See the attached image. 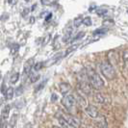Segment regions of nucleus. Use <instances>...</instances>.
<instances>
[{
	"label": "nucleus",
	"mask_w": 128,
	"mask_h": 128,
	"mask_svg": "<svg viewBox=\"0 0 128 128\" xmlns=\"http://www.w3.org/2000/svg\"><path fill=\"white\" fill-rule=\"evenodd\" d=\"M85 112H86L87 115H89L90 118H96V116H99L98 111H97V109L96 108V106H94V105H88V106L86 107V109H85Z\"/></svg>",
	"instance_id": "nucleus-7"
},
{
	"label": "nucleus",
	"mask_w": 128,
	"mask_h": 128,
	"mask_svg": "<svg viewBox=\"0 0 128 128\" xmlns=\"http://www.w3.org/2000/svg\"><path fill=\"white\" fill-rule=\"evenodd\" d=\"M96 12V14H97V16H104L105 14H107V10H106V9H103V8H100V9H97Z\"/></svg>",
	"instance_id": "nucleus-24"
},
{
	"label": "nucleus",
	"mask_w": 128,
	"mask_h": 128,
	"mask_svg": "<svg viewBox=\"0 0 128 128\" xmlns=\"http://www.w3.org/2000/svg\"><path fill=\"white\" fill-rule=\"evenodd\" d=\"M62 105L68 112H71L76 105V99L72 94H64V96L62 99Z\"/></svg>",
	"instance_id": "nucleus-3"
},
{
	"label": "nucleus",
	"mask_w": 128,
	"mask_h": 128,
	"mask_svg": "<svg viewBox=\"0 0 128 128\" xmlns=\"http://www.w3.org/2000/svg\"><path fill=\"white\" fill-rule=\"evenodd\" d=\"M18 48H19L18 44H14L13 47H12V50H11V53H12V54H14L16 52H18Z\"/></svg>",
	"instance_id": "nucleus-28"
},
{
	"label": "nucleus",
	"mask_w": 128,
	"mask_h": 128,
	"mask_svg": "<svg viewBox=\"0 0 128 128\" xmlns=\"http://www.w3.org/2000/svg\"><path fill=\"white\" fill-rule=\"evenodd\" d=\"M127 14H128V10H127Z\"/></svg>",
	"instance_id": "nucleus-39"
},
{
	"label": "nucleus",
	"mask_w": 128,
	"mask_h": 128,
	"mask_svg": "<svg viewBox=\"0 0 128 128\" xmlns=\"http://www.w3.org/2000/svg\"><path fill=\"white\" fill-rule=\"evenodd\" d=\"M33 66H34L35 71H38V70H40L44 66V62H40V63H37L36 64H34Z\"/></svg>",
	"instance_id": "nucleus-21"
},
{
	"label": "nucleus",
	"mask_w": 128,
	"mask_h": 128,
	"mask_svg": "<svg viewBox=\"0 0 128 128\" xmlns=\"http://www.w3.org/2000/svg\"><path fill=\"white\" fill-rule=\"evenodd\" d=\"M40 3L42 5H44V6H47V5H50L51 4V2L49 0H40Z\"/></svg>",
	"instance_id": "nucleus-29"
},
{
	"label": "nucleus",
	"mask_w": 128,
	"mask_h": 128,
	"mask_svg": "<svg viewBox=\"0 0 128 128\" xmlns=\"http://www.w3.org/2000/svg\"><path fill=\"white\" fill-rule=\"evenodd\" d=\"M18 78H19V73H18V72H16V73H14L13 75L11 76V78H10V80H11V83H12V84L16 83V82L18 81Z\"/></svg>",
	"instance_id": "nucleus-18"
},
{
	"label": "nucleus",
	"mask_w": 128,
	"mask_h": 128,
	"mask_svg": "<svg viewBox=\"0 0 128 128\" xmlns=\"http://www.w3.org/2000/svg\"><path fill=\"white\" fill-rule=\"evenodd\" d=\"M94 120H96V124L99 128H107V122L104 116H101L100 118H98V116H96Z\"/></svg>",
	"instance_id": "nucleus-10"
},
{
	"label": "nucleus",
	"mask_w": 128,
	"mask_h": 128,
	"mask_svg": "<svg viewBox=\"0 0 128 128\" xmlns=\"http://www.w3.org/2000/svg\"><path fill=\"white\" fill-rule=\"evenodd\" d=\"M10 105H6L1 112V127L3 128L5 126V124L8 122V118H9V114H10Z\"/></svg>",
	"instance_id": "nucleus-6"
},
{
	"label": "nucleus",
	"mask_w": 128,
	"mask_h": 128,
	"mask_svg": "<svg viewBox=\"0 0 128 128\" xmlns=\"http://www.w3.org/2000/svg\"><path fill=\"white\" fill-rule=\"evenodd\" d=\"M28 13H29V10H28V9H26V10H24V12H22V16H25Z\"/></svg>",
	"instance_id": "nucleus-32"
},
{
	"label": "nucleus",
	"mask_w": 128,
	"mask_h": 128,
	"mask_svg": "<svg viewBox=\"0 0 128 128\" xmlns=\"http://www.w3.org/2000/svg\"><path fill=\"white\" fill-rule=\"evenodd\" d=\"M59 87H60V92H61V94H64V96L71 89V86L68 83H61Z\"/></svg>",
	"instance_id": "nucleus-9"
},
{
	"label": "nucleus",
	"mask_w": 128,
	"mask_h": 128,
	"mask_svg": "<svg viewBox=\"0 0 128 128\" xmlns=\"http://www.w3.org/2000/svg\"><path fill=\"white\" fill-rule=\"evenodd\" d=\"M79 89L83 92L85 94H92V85H90L88 81H86L85 79H82L81 81H80V83H79Z\"/></svg>",
	"instance_id": "nucleus-5"
},
{
	"label": "nucleus",
	"mask_w": 128,
	"mask_h": 128,
	"mask_svg": "<svg viewBox=\"0 0 128 128\" xmlns=\"http://www.w3.org/2000/svg\"><path fill=\"white\" fill-rule=\"evenodd\" d=\"M71 34H72V30H71V29H68L66 32L64 33V37H63V42H64L66 44V42H68L70 40Z\"/></svg>",
	"instance_id": "nucleus-14"
},
{
	"label": "nucleus",
	"mask_w": 128,
	"mask_h": 128,
	"mask_svg": "<svg viewBox=\"0 0 128 128\" xmlns=\"http://www.w3.org/2000/svg\"><path fill=\"white\" fill-rule=\"evenodd\" d=\"M36 7H37V4H34L32 6V9H31V11H34L35 9H36Z\"/></svg>",
	"instance_id": "nucleus-35"
},
{
	"label": "nucleus",
	"mask_w": 128,
	"mask_h": 128,
	"mask_svg": "<svg viewBox=\"0 0 128 128\" xmlns=\"http://www.w3.org/2000/svg\"><path fill=\"white\" fill-rule=\"evenodd\" d=\"M82 21H83V18H82V16H78L76 18L74 19V21H73V23H74V26L75 27H79V26L82 24Z\"/></svg>",
	"instance_id": "nucleus-22"
},
{
	"label": "nucleus",
	"mask_w": 128,
	"mask_h": 128,
	"mask_svg": "<svg viewBox=\"0 0 128 128\" xmlns=\"http://www.w3.org/2000/svg\"><path fill=\"white\" fill-rule=\"evenodd\" d=\"M61 58H62V54H61V53H59V54H57V55H55L52 59H50L49 61L45 62L44 66H52V64H54L57 61H59Z\"/></svg>",
	"instance_id": "nucleus-12"
},
{
	"label": "nucleus",
	"mask_w": 128,
	"mask_h": 128,
	"mask_svg": "<svg viewBox=\"0 0 128 128\" xmlns=\"http://www.w3.org/2000/svg\"><path fill=\"white\" fill-rule=\"evenodd\" d=\"M30 22H31V23H34V22H35V18H34V16H31V18H30Z\"/></svg>",
	"instance_id": "nucleus-33"
},
{
	"label": "nucleus",
	"mask_w": 128,
	"mask_h": 128,
	"mask_svg": "<svg viewBox=\"0 0 128 128\" xmlns=\"http://www.w3.org/2000/svg\"><path fill=\"white\" fill-rule=\"evenodd\" d=\"M33 66H34V59L33 58L26 61V63L24 64V66H23V73H24L25 76L29 75V73L32 70Z\"/></svg>",
	"instance_id": "nucleus-8"
},
{
	"label": "nucleus",
	"mask_w": 128,
	"mask_h": 128,
	"mask_svg": "<svg viewBox=\"0 0 128 128\" xmlns=\"http://www.w3.org/2000/svg\"><path fill=\"white\" fill-rule=\"evenodd\" d=\"M45 83H46V80H44V81H42V83L38 85V87H37V89H36V92H38V90H42L44 89V85Z\"/></svg>",
	"instance_id": "nucleus-27"
},
{
	"label": "nucleus",
	"mask_w": 128,
	"mask_h": 128,
	"mask_svg": "<svg viewBox=\"0 0 128 128\" xmlns=\"http://www.w3.org/2000/svg\"><path fill=\"white\" fill-rule=\"evenodd\" d=\"M4 96H5V98L7 100H11L14 96V90L13 87H8L4 92Z\"/></svg>",
	"instance_id": "nucleus-11"
},
{
	"label": "nucleus",
	"mask_w": 128,
	"mask_h": 128,
	"mask_svg": "<svg viewBox=\"0 0 128 128\" xmlns=\"http://www.w3.org/2000/svg\"><path fill=\"white\" fill-rule=\"evenodd\" d=\"M56 118H58V122L60 123V125L62 126V128H71V126L70 125V123L66 122V120H64L61 116L56 115Z\"/></svg>",
	"instance_id": "nucleus-13"
},
{
	"label": "nucleus",
	"mask_w": 128,
	"mask_h": 128,
	"mask_svg": "<svg viewBox=\"0 0 128 128\" xmlns=\"http://www.w3.org/2000/svg\"><path fill=\"white\" fill-rule=\"evenodd\" d=\"M16 0H8V2H9V3H11V4H14V3H16Z\"/></svg>",
	"instance_id": "nucleus-34"
},
{
	"label": "nucleus",
	"mask_w": 128,
	"mask_h": 128,
	"mask_svg": "<svg viewBox=\"0 0 128 128\" xmlns=\"http://www.w3.org/2000/svg\"><path fill=\"white\" fill-rule=\"evenodd\" d=\"M57 99H58V96H56L55 94H52V97H51V101L52 102H54V101H56Z\"/></svg>",
	"instance_id": "nucleus-30"
},
{
	"label": "nucleus",
	"mask_w": 128,
	"mask_h": 128,
	"mask_svg": "<svg viewBox=\"0 0 128 128\" xmlns=\"http://www.w3.org/2000/svg\"><path fill=\"white\" fill-rule=\"evenodd\" d=\"M122 59H123V62L125 64V68L128 70V49H125L123 53H122Z\"/></svg>",
	"instance_id": "nucleus-16"
},
{
	"label": "nucleus",
	"mask_w": 128,
	"mask_h": 128,
	"mask_svg": "<svg viewBox=\"0 0 128 128\" xmlns=\"http://www.w3.org/2000/svg\"><path fill=\"white\" fill-rule=\"evenodd\" d=\"M56 115L61 116L64 120H66V122L70 123V125L71 127H79V125L81 123L80 120L77 118L76 116H72L71 114H66V113H63V112H58Z\"/></svg>",
	"instance_id": "nucleus-4"
},
{
	"label": "nucleus",
	"mask_w": 128,
	"mask_h": 128,
	"mask_svg": "<svg viewBox=\"0 0 128 128\" xmlns=\"http://www.w3.org/2000/svg\"><path fill=\"white\" fill-rule=\"evenodd\" d=\"M79 45L78 44H73V45H71L70 47H68V49H66V53H64V56H68V54H70L72 51H74L75 49H76L77 47H78Z\"/></svg>",
	"instance_id": "nucleus-20"
},
{
	"label": "nucleus",
	"mask_w": 128,
	"mask_h": 128,
	"mask_svg": "<svg viewBox=\"0 0 128 128\" xmlns=\"http://www.w3.org/2000/svg\"><path fill=\"white\" fill-rule=\"evenodd\" d=\"M52 18V14L51 13H49L48 14H47V16H46V18H45V21H48L49 19Z\"/></svg>",
	"instance_id": "nucleus-31"
},
{
	"label": "nucleus",
	"mask_w": 128,
	"mask_h": 128,
	"mask_svg": "<svg viewBox=\"0 0 128 128\" xmlns=\"http://www.w3.org/2000/svg\"><path fill=\"white\" fill-rule=\"evenodd\" d=\"M26 128H33V126H32V124H27V126H26Z\"/></svg>",
	"instance_id": "nucleus-36"
},
{
	"label": "nucleus",
	"mask_w": 128,
	"mask_h": 128,
	"mask_svg": "<svg viewBox=\"0 0 128 128\" xmlns=\"http://www.w3.org/2000/svg\"><path fill=\"white\" fill-rule=\"evenodd\" d=\"M108 32V28H106V27H104V28H98V29H96L94 31V36H98V35H104V34H106V33Z\"/></svg>",
	"instance_id": "nucleus-15"
},
{
	"label": "nucleus",
	"mask_w": 128,
	"mask_h": 128,
	"mask_svg": "<svg viewBox=\"0 0 128 128\" xmlns=\"http://www.w3.org/2000/svg\"><path fill=\"white\" fill-rule=\"evenodd\" d=\"M102 24H103L104 27L108 28V27H111V26H114L115 22H114V20H113V19H106V20H104V21H103Z\"/></svg>",
	"instance_id": "nucleus-17"
},
{
	"label": "nucleus",
	"mask_w": 128,
	"mask_h": 128,
	"mask_svg": "<svg viewBox=\"0 0 128 128\" xmlns=\"http://www.w3.org/2000/svg\"><path fill=\"white\" fill-rule=\"evenodd\" d=\"M85 35H86V33H85V32H80V33H78V34H77L76 36H75L74 38H72V42H75V40H81V38H83Z\"/></svg>",
	"instance_id": "nucleus-23"
},
{
	"label": "nucleus",
	"mask_w": 128,
	"mask_h": 128,
	"mask_svg": "<svg viewBox=\"0 0 128 128\" xmlns=\"http://www.w3.org/2000/svg\"><path fill=\"white\" fill-rule=\"evenodd\" d=\"M100 70L102 72L103 76L105 77L108 80H113L116 77V70L114 68V66H112L111 63L105 61L101 63L100 64Z\"/></svg>",
	"instance_id": "nucleus-2"
},
{
	"label": "nucleus",
	"mask_w": 128,
	"mask_h": 128,
	"mask_svg": "<svg viewBox=\"0 0 128 128\" xmlns=\"http://www.w3.org/2000/svg\"><path fill=\"white\" fill-rule=\"evenodd\" d=\"M94 100H96L97 103H99V104H102L104 102V97L102 96V94H96V96H94Z\"/></svg>",
	"instance_id": "nucleus-19"
},
{
	"label": "nucleus",
	"mask_w": 128,
	"mask_h": 128,
	"mask_svg": "<svg viewBox=\"0 0 128 128\" xmlns=\"http://www.w3.org/2000/svg\"><path fill=\"white\" fill-rule=\"evenodd\" d=\"M25 1H27V2H28V1H29V0H25Z\"/></svg>",
	"instance_id": "nucleus-38"
},
{
	"label": "nucleus",
	"mask_w": 128,
	"mask_h": 128,
	"mask_svg": "<svg viewBox=\"0 0 128 128\" xmlns=\"http://www.w3.org/2000/svg\"><path fill=\"white\" fill-rule=\"evenodd\" d=\"M30 74V79H31V82H36L37 80H38L40 78V75L38 74H34V73H29Z\"/></svg>",
	"instance_id": "nucleus-26"
},
{
	"label": "nucleus",
	"mask_w": 128,
	"mask_h": 128,
	"mask_svg": "<svg viewBox=\"0 0 128 128\" xmlns=\"http://www.w3.org/2000/svg\"><path fill=\"white\" fill-rule=\"evenodd\" d=\"M86 76L89 79V82L92 85V87L96 90H101L104 87V82H103L102 78L100 77V75L96 72V70H94L92 68H87L86 70Z\"/></svg>",
	"instance_id": "nucleus-1"
},
{
	"label": "nucleus",
	"mask_w": 128,
	"mask_h": 128,
	"mask_svg": "<svg viewBox=\"0 0 128 128\" xmlns=\"http://www.w3.org/2000/svg\"><path fill=\"white\" fill-rule=\"evenodd\" d=\"M82 23H83L84 25H86V26H90V25H92V18H90V16H87V18H83Z\"/></svg>",
	"instance_id": "nucleus-25"
},
{
	"label": "nucleus",
	"mask_w": 128,
	"mask_h": 128,
	"mask_svg": "<svg viewBox=\"0 0 128 128\" xmlns=\"http://www.w3.org/2000/svg\"><path fill=\"white\" fill-rule=\"evenodd\" d=\"M52 128H62V127H58V126H53Z\"/></svg>",
	"instance_id": "nucleus-37"
}]
</instances>
